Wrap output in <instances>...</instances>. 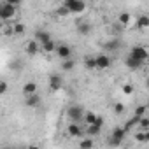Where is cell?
<instances>
[{"mask_svg":"<svg viewBox=\"0 0 149 149\" xmlns=\"http://www.w3.org/2000/svg\"><path fill=\"white\" fill-rule=\"evenodd\" d=\"M125 137H126V130H125L123 126L114 128V130H112V133H111V137H109V146H112V147L121 146V142L125 140Z\"/></svg>","mask_w":149,"mask_h":149,"instance_id":"obj_3","label":"cell"},{"mask_svg":"<svg viewBox=\"0 0 149 149\" xmlns=\"http://www.w3.org/2000/svg\"><path fill=\"white\" fill-rule=\"evenodd\" d=\"M139 128H140V130H149V118H140Z\"/></svg>","mask_w":149,"mask_h":149,"instance_id":"obj_28","label":"cell"},{"mask_svg":"<svg viewBox=\"0 0 149 149\" xmlns=\"http://www.w3.org/2000/svg\"><path fill=\"white\" fill-rule=\"evenodd\" d=\"M13 32L18 33V35L25 33V25H23V23H14V25H13Z\"/></svg>","mask_w":149,"mask_h":149,"instance_id":"obj_26","label":"cell"},{"mask_svg":"<svg viewBox=\"0 0 149 149\" xmlns=\"http://www.w3.org/2000/svg\"><path fill=\"white\" fill-rule=\"evenodd\" d=\"M4 149H13V147H4Z\"/></svg>","mask_w":149,"mask_h":149,"instance_id":"obj_38","label":"cell"},{"mask_svg":"<svg viewBox=\"0 0 149 149\" xmlns=\"http://www.w3.org/2000/svg\"><path fill=\"white\" fill-rule=\"evenodd\" d=\"M84 114L86 112L81 105H70L67 109V116H68V119H72V123H79L81 119H84Z\"/></svg>","mask_w":149,"mask_h":149,"instance_id":"obj_4","label":"cell"},{"mask_svg":"<svg viewBox=\"0 0 149 149\" xmlns=\"http://www.w3.org/2000/svg\"><path fill=\"white\" fill-rule=\"evenodd\" d=\"M56 56H58L60 60H63V61L72 60V47L67 46V44H58V47H56Z\"/></svg>","mask_w":149,"mask_h":149,"instance_id":"obj_6","label":"cell"},{"mask_svg":"<svg viewBox=\"0 0 149 149\" xmlns=\"http://www.w3.org/2000/svg\"><path fill=\"white\" fill-rule=\"evenodd\" d=\"M95 58H97V68L104 70V68H109V67H111V58H109L107 54H98V56H95Z\"/></svg>","mask_w":149,"mask_h":149,"instance_id":"obj_9","label":"cell"},{"mask_svg":"<svg viewBox=\"0 0 149 149\" xmlns=\"http://www.w3.org/2000/svg\"><path fill=\"white\" fill-rule=\"evenodd\" d=\"M37 53H39V42L37 40H30L26 44V54L28 56H35Z\"/></svg>","mask_w":149,"mask_h":149,"instance_id":"obj_14","label":"cell"},{"mask_svg":"<svg viewBox=\"0 0 149 149\" xmlns=\"http://www.w3.org/2000/svg\"><path fill=\"white\" fill-rule=\"evenodd\" d=\"M67 132H68L70 137H81L83 135V128L79 126V123H70L68 128H67Z\"/></svg>","mask_w":149,"mask_h":149,"instance_id":"obj_10","label":"cell"},{"mask_svg":"<svg viewBox=\"0 0 149 149\" xmlns=\"http://www.w3.org/2000/svg\"><path fill=\"white\" fill-rule=\"evenodd\" d=\"M54 13H56L58 16H68V14H70V13H68V9H67L63 4H61L60 7H56V9H54Z\"/></svg>","mask_w":149,"mask_h":149,"instance_id":"obj_27","label":"cell"},{"mask_svg":"<svg viewBox=\"0 0 149 149\" xmlns=\"http://www.w3.org/2000/svg\"><path fill=\"white\" fill-rule=\"evenodd\" d=\"M135 140L137 142H147L146 140V132H137L135 133Z\"/></svg>","mask_w":149,"mask_h":149,"instance_id":"obj_30","label":"cell"},{"mask_svg":"<svg viewBox=\"0 0 149 149\" xmlns=\"http://www.w3.org/2000/svg\"><path fill=\"white\" fill-rule=\"evenodd\" d=\"M13 149H26V147H13Z\"/></svg>","mask_w":149,"mask_h":149,"instance_id":"obj_37","label":"cell"},{"mask_svg":"<svg viewBox=\"0 0 149 149\" xmlns=\"http://www.w3.org/2000/svg\"><path fill=\"white\" fill-rule=\"evenodd\" d=\"M79 149H93V140L91 139H83L79 142Z\"/></svg>","mask_w":149,"mask_h":149,"instance_id":"obj_22","label":"cell"},{"mask_svg":"<svg viewBox=\"0 0 149 149\" xmlns=\"http://www.w3.org/2000/svg\"><path fill=\"white\" fill-rule=\"evenodd\" d=\"M139 121H140V119H139L137 116H133V118H130V119H128V121H126V123L123 125V128H125V130L128 132L130 128H133V126H139Z\"/></svg>","mask_w":149,"mask_h":149,"instance_id":"obj_18","label":"cell"},{"mask_svg":"<svg viewBox=\"0 0 149 149\" xmlns=\"http://www.w3.org/2000/svg\"><path fill=\"white\" fill-rule=\"evenodd\" d=\"M142 63H144V61H139V60L132 58L130 54H128V56H126V60H125V65H126L128 68H132V70H137V68H140V67H142Z\"/></svg>","mask_w":149,"mask_h":149,"instance_id":"obj_12","label":"cell"},{"mask_svg":"<svg viewBox=\"0 0 149 149\" xmlns=\"http://www.w3.org/2000/svg\"><path fill=\"white\" fill-rule=\"evenodd\" d=\"M90 30H91V25H90V23H79V26H77V32H79L81 35L90 33Z\"/></svg>","mask_w":149,"mask_h":149,"instance_id":"obj_20","label":"cell"},{"mask_svg":"<svg viewBox=\"0 0 149 149\" xmlns=\"http://www.w3.org/2000/svg\"><path fill=\"white\" fill-rule=\"evenodd\" d=\"M35 40H37L40 46H44V44L51 42L53 39H51V35H49L46 30H37V32H35Z\"/></svg>","mask_w":149,"mask_h":149,"instance_id":"obj_8","label":"cell"},{"mask_svg":"<svg viewBox=\"0 0 149 149\" xmlns=\"http://www.w3.org/2000/svg\"><path fill=\"white\" fill-rule=\"evenodd\" d=\"M146 109H147L146 105H139V107L135 109V116H137L139 119H140V118H144V114H146Z\"/></svg>","mask_w":149,"mask_h":149,"instance_id":"obj_29","label":"cell"},{"mask_svg":"<svg viewBox=\"0 0 149 149\" xmlns=\"http://www.w3.org/2000/svg\"><path fill=\"white\" fill-rule=\"evenodd\" d=\"M25 105L26 107H39L40 105V97L35 93V95H30V97H25Z\"/></svg>","mask_w":149,"mask_h":149,"instance_id":"obj_11","label":"cell"},{"mask_svg":"<svg viewBox=\"0 0 149 149\" xmlns=\"http://www.w3.org/2000/svg\"><path fill=\"white\" fill-rule=\"evenodd\" d=\"M61 4L68 9V13H70V14H79V13L86 11V4H84V2H81V0H63Z\"/></svg>","mask_w":149,"mask_h":149,"instance_id":"obj_2","label":"cell"},{"mask_svg":"<svg viewBox=\"0 0 149 149\" xmlns=\"http://www.w3.org/2000/svg\"><path fill=\"white\" fill-rule=\"evenodd\" d=\"M130 56L135 58V60H139V61H146L149 58V51L144 46H133L132 51H130Z\"/></svg>","mask_w":149,"mask_h":149,"instance_id":"obj_5","label":"cell"},{"mask_svg":"<svg viewBox=\"0 0 149 149\" xmlns=\"http://www.w3.org/2000/svg\"><path fill=\"white\" fill-rule=\"evenodd\" d=\"M97 119H98V116H97L95 112H91V111H88V112L84 114V123H86V126L95 125V123H97Z\"/></svg>","mask_w":149,"mask_h":149,"instance_id":"obj_16","label":"cell"},{"mask_svg":"<svg viewBox=\"0 0 149 149\" xmlns=\"http://www.w3.org/2000/svg\"><path fill=\"white\" fill-rule=\"evenodd\" d=\"M146 140H147V142H149V130H147V132H146Z\"/></svg>","mask_w":149,"mask_h":149,"instance_id":"obj_35","label":"cell"},{"mask_svg":"<svg viewBox=\"0 0 149 149\" xmlns=\"http://www.w3.org/2000/svg\"><path fill=\"white\" fill-rule=\"evenodd\" d=\"M146 86H147V88H149V77H147V79H146Z\"/></svg>","mask_w":149,"mask_h":149,"instance_id":"obj_36","label":"cell"},{"mask_svg":"<svg viewBox=\"0 0 149 149\" xmlns=\"http://www.w3.org/2000/svg\"><path fill=\"white\" fill-rule=\"evenodd\" d=\"M74 67H76L74 60H67V61H63V63H61V68H63V70H67V72L74 70Z\"/></svg>","mask_w":149,"mask_h":149,"instance_id":"obj_25","label":"cell"},{"mask_svg":"<svg viewBox=\"0 0 149 149\" xmlns=\"http://www.w3.org/2000/svg\"><path fill=\"white\" fill-rule=\"evenodd\" d=\"M123 93H125V95H132V93H133L132 84H125V86H123Z\"/></svg>","mask_w":149,"mask_h":149,"instance_id":"obj_32","label":"cell"},{"mask_svg":"<svg viewBox=\"0 0 149 149\" xmlns=\"http://www.w3.org/2000/svg\"><path fill=\"white\" fill-rule=\"evenodd\" d=\"M100 130H102V126H100V125H91V126H88V128H86V132H88L91 137L98 135V133H100Z\"/></svg>","mask_w":149,"mask_h":149,"instance_id":"obj_21","label":"cell"},{"mask_svg":"<svg viewBox=\"0 0 149 149\" xmlns=\"http://www.w3.org/2000/svg\"><path fill=\"white\" fill-rule=\"evenodd\" d=\"M16 13H18V6L11 4L9 0H4V2L0 4V19H2V21L13 19L16 16Z\"/></svg>","mask_w":149,"mask_h":149,"instance_id":"obj_1","label":"cell"},{"mask_svg":"<svg viewBox=\"0 0 149 149\" xmlns=\"http://www.w3.org/2000/svg\"><path fill=\"white\" fill-rule=\"evenodd\" d=\"M28 149H40L39 146H28Z\"/></svg>","mask_w":149,"mask_h":149,"instance_id":"obj_34","label":"cell"},{"mask_svg":"<svg viewBox=\"0 0 149 149\" xmlns=\"http://www.w3.org/2000/svg\"><path fill=\"white\" fill-rule=\"evenodd\" d=\"M119 23H121L123 26H128V25H130V14H128V13H121V14H119Z\"/></svg>","mask_w":149,"mask_h":149,"instance_id":"obj_24","label":"cell"},{"mask_svg":"<svg viewBox=\"0 0 149 149\" xmlns=\"http://www.w3.org/2000/svg\"><path fill=\"white\" fill-rule=\"evenodd\" d=\"M137 26L142 28V30H147L149 28V16L147 14H140L137 18Z\"/></svg>","mask_w":149,"mask_h":149,"instance_id":"obj_15","label":"cell"},{"mask_svg":"<svg viewBox=\"0 0 149 149\" xmlns=\"http://www.w3.org/2000/svg\"><path fill=\"white\" fill-rule=\"evenodd\" d=\"M56 47H58V46H56V42H54V40H51V42H47V44H44V46H42V51H44V53H56Z\"/></svg>","mask_w":149,"mask_h":149,"instance_id":"obj_19","label":"cell"},{"mask_svg":"<svg viewBox=\"0 0 149 149\" xmlns=\"http://www.w3.org/2000/svg\"><path fill=\"white\" fill-rule=\"evenodd\" d=\"M84 63H86V68H90V70L97 68V58H95V56H88Z\"/></svg>","mask_w":149,"mask_h":149,"instance_id":"obj_23","label":"cell"},{"mask_svg":"<svg viewBox=\"0 0 149 149\" xmlns=\"http://www.w3.org/2000/svg\"><path fill=\"white\" fill-rule=\"evenodd\" d=\"M119 47H121L119 39H112V40H109V42L105 44V49H107V51H118Z\"/></svg>","mask_w":149,"mask_h":149,"instance_id":"obj_17","label":"cell"},{"mask_svg":"<svg viewBox=\"0 0 149 149\" xmlns=\"http://www.w3.org/2000/svg\"><path fill=\"white\" fill-rule=\"evenodd\" d=\"M61 86H63L61 76H60V74H51V76H49V88L53 91H58V90H61Z\"/></svg>","mask_w":149,"mask_h":149,"instance_id":"obj_7","label":"cell"},{"mask_svg":"<svg viewBox=\"0 0 149 149\" xmlns=\"http://www.w3.org/2000/svg\"><path fill=\"white\" fill-rule=\"evenodd\" d=\"M35 91H37V84H35L33 81H28V83H25V86H23V93H25V97L35 95Z\"/></svg>","mask_w":149,"mask_h":149,"instance_id":"obj_13","label":"cell"},{"mask_svg":"<svg viewBox=\"0 0 149 149\" xmlns=\"http://www.w3.org/2000/svg\"><path fill=\"white\" fill-rule=\"evenodd\" d=\"M6 91H7V83L2 81L0 83V95H6Z\"/></svg>","mask_w":149,"mask_h":149,"instance_id":"obj_33","label":"cell"},{"mask_svg":"<svg viewBox=\"0 0 149 149\" xmlns=\"http://www.w3.org/2000/svg\"><path fill=\"white\" fill-rule=\"evenodd\" d=\"M114 112H116V114H123V112H125V105H123V104H116V105H114Z\"/></svg>","mask_w":149,"mask_h":149,"instance_id":"obj_31","label":"cell"}]
</instances>
